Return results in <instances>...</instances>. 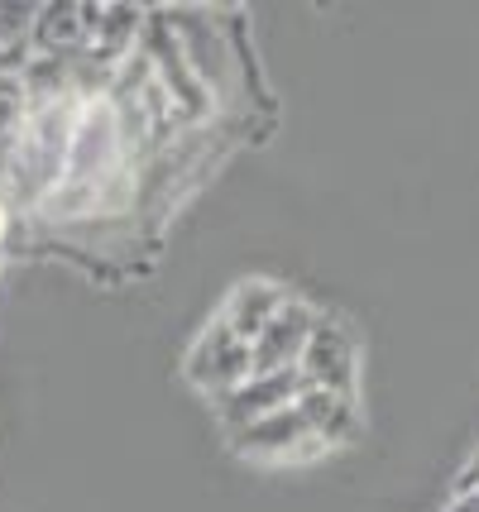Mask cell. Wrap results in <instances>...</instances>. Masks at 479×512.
Wrapping results in <instances>:
<instances>
[{
	"label": "cell",
	"instance_id": "1",
	"mask_svg": "<svg viewBox=\"0 0 479 512\" xmlns=\"http://www.w3.org/2000/svg\"><path fill=\"white\" fill-rule=\"evenodd\" d=\"M87 101H92V96L68 91V96H58V101L29 106L20 144H15V154L5 163V192H15V197L39 206V201L63 182L68 154H72V134H77V120L87 111Z\"/></svg>",
	"mask_w": 479,
	"mask_h": 512
},
{
	"label": "cell",
	"instance_id": "2",
	"mask_svg": "<svg viewBox=\"0 0 479 512\" xmlns=\"http://www.w3.org/2000/svg\"><path fill=\"white\" fill-rule=\"evenodd\" d=\"M254 374V350L245 335H235L221 321V316H211L206 321V331L192 340V350L183 355V379L197 388V393H206L211 402L230 398L240 383H250Z\"/></svg>",
	"mask_w": 479,
	"mask_h": 512
},
{
	"label": "cell",
	"instance_id": "3",
	"mask_svg": "<svg viewBox=\"0 0 479 512\" xmlns=\"http://www.w3.org/2000/svg\"><path fill=\"white\" fill-rule=\"evenodd\" d=\"M297 374H302V388H321V393H341V398L360 402V340L341 316L317 321Z\"/></svg>",
	"mask_w": 479,
	"mask_h": 512
},
{
	"label": "cell",
	"instance_id": "4",
	"mask_svg": "<svg viewBox=\"0 0 479 512\" xmlns=\"http://www.w3.org/2000/svg\"><path fill=\"white\" fill-rule=\"evenodd\" d=\"M230 450L245 455V460H269V465H288V460H312V455H326V441H321L312 422L302 417V407H283L264 422L245 426L230 436Z\"/></svg>",
	"mask_w": 479,
	"mask_h": 512
},
{
	"label": "cell",
	"instance_id": "5",
	"mask_svg": "<svg viewBox=\"0 0 479 512\" xmlns=\"http://www.w3.org/2000/svg\"><path fill=\"white\" fill-rule=\"evenodd\" d=\"M321 312L307 302V297H288L283 307L274 312V321L254 335V374H288L302 364L307 345H312V331H317Z\"/></svg>",
	"mask_w": 479,
	"mask_h": 512
},
{
	"label": "cell",
	"instance_id": "6",
	"mask_svg": "<svg viewBox=\"0 0 479 512\" xmlns=\"http://www.w3.org/2000/svg\"><path fill=\"white\" fill-rule=\"evenodd\" d=\"M297 393H302V374L288 369V374H250V383H240L230 398L216 402V417H221V431L235 436L245 426L274 417L283 407H293Z\"/></svg>",
	"mask_w": 479,
	"mask_h": 512
},
{
	"label": "cell",
	"instance_id": "7",
	"mask_svg": "<svg viewBox=\"0 0 479 512\" xmlns=\"http://www.w3.org/2000/svg\"><path fill=\"white\" fill-rule=\"evenodd\" d=\"M288 297H293V292H288V283H278V278H240V283L226 292V302L216 307V316H221L235 335H245L254 345V335L274 321V312Z\"/></svg>",
	"mask_w": 479,
	"mask_h": 512
},
{
	"label": "cell",
	"instance_id": "8",
	"mask_svg": "<svg viewBox=\"0 0 479 512\" xmlns=\"http://www.w3.org/2000/svg\"><path fill=\"white\" fill-rule=\"evenodd\" d=\"M297 407H302V417L312 422V431H317L321 441H326V450L350 446V441L365 431V422H360V402H355V398H341V393L302 388V393H297Z\"/></svg>",
	"mask_w": 479,
	"mask_h": 512
},
{
	"label": "cell",
	"instance_id": "9",
	"mask_svg": "<svg viewBox=\"0 0 479 512\" xmlns=\"http://www.w3.org/2000/svg\"><path fill=\"white\" fill-rule=\"evenodd\" d=\"M475 484H479V446H475V455L465 460V469H460V479H456V493L475 489Z\"/></svg>",
	"mask_w": 479,
	"mask_h": 512
},
{
	"label": "cell",
	"instance_id": "10",
	"mask_svg": "<svg viewBox=\"0 0 479 512\" xmlns=\"http://www.w3.org/2000/svg\"><path fill=\"white\" fill-rule=\"evenodd\" d=\"M446 512H479V484L475 489H465V493H456V498L446 503Z\"/></svg>",
	"mask_w": 479,
	"mask_h": 512
}]
</instances>
